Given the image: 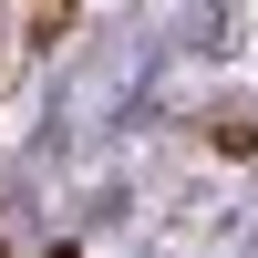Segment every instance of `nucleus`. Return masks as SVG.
I'll list each match as a JSON object with an SVG mask.
<instances>
[{"instance_id": "obj_1", "label": "nucleus", "mask_w": 258, "mask_h": 258, "mask_svg": "<svg viewBox=\"0 0 258 258\" xmlns=\"http://www.w3.org/2000/svg\"><path fill=\"white\" fill-rule=\"evenodd\" d=\"M62 258H83V248H62Z\"/></svg>"}]
</instances>
